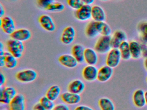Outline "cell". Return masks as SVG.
Segmentation results:
<instances>
[{
  "instance_id": "1",
  "label": "cell",
  "mask_w": 147,
  "mask_h": 110,
  "mask_svg": "<svg viewBox=\"0 0 147 110\" xmlns=\"http://www.w3.org/2000/svg\"><path fill=\"white\" fill-rule=\"evenodd\" d=\"M7 47L8 51L17 59L22 57L25 48L23 42L11 38L7 42Z\"/></svg>"
},
{
  "instance_id": "2",
  "label": "cell",
  "mask_w": 147,
  "mask_h": 110,
  "mask_svg": "<svg viewBox=\"0 0 147 110\" xmlns=\"http://www.w3.org/2000/svg\"><path fill=\"white\" fill-rule=\"evenodd\" d=\"M112 48L111 37L110 36L100 37L96 41L94 47L95 50L101 54L108 53Z\"/></svg>"
},
{
  "instance_id": "3",
  "label": "cell",
  "mask_w": 147,
  "mask_h": 110,
  "mask_svg": "<svg viewBox=\"0 0 147 110\" xmlns=\"http://www.w3.org/2000/svg\"><path fill=\"white\" fill-rule=\"evenodd\" d=\"M38 74L31 69L24 70L19 71L16 75L17 80L23 83H30L34 81L37 77Z\"/></svg>"
},
{
  "instance_id": "4",
  "label": "cell",
  "mask_w": 147,
  "mask_h": 110,
  "mask_svg": "<svg viewBox=\"0 0 147 110\" xmlns=\"http://www.w3.org/2000/svg\"><path fill=\"white\" fill-rule=\"evenodd\" d=\"M121 59L122 57L119 50L118 48H112L107 53L106 64V65L114 68L119 65Z\"/></svg>"
},
{
  "instance_id": "5",
  "label": "cell",
  "mask_w": 147,
  "mask_h": 110,
  "mask_svg": "<svg viewBox=\"0 0 147 110\" xmlns=\"http://www.w3.org/2000/svg\"><path fill=\"white\" fill-rule=\"evenodd\" d=\"M0 26L5 33L9 35H11L14 32L16 28L14 20L9 16L1 18Z\"/></svg>"
},
{
  "instance_id": "6",
  "label": "cell",
  "mask_w": 147,
  "mask_h": 110,
  "mask_svg": "<svg viewBox=\"0 0 147 110\" xmlns=\"http://www.w3.org/2000/svg\"><path fill=\"white\" fill-rule=\"evenodd\" d=\"M98 69L95 65H88L82 71V77L88 82H93L97 80Z\"/></svg>"
},
{
  "instance_id": "7",
  "label": "cell",
  "mask_w": 147,
  "mask_h": 110,
  "mask_svg": "<svg viewBox=\"0 0 147 110\" xmlns=\"http://www.w3.org/2000/svg\"><path fill=\"white\" fill-rule=\"evenodd\" d=\"M92 7L91 5L83 4L75 13V17L78 20L86 21L92 18Z\"/></svg>"
},
{
  "instance_id": "8",
  "label": "cell",
  "mask_w": 147,
  "mask_h": 110,
  "mask_svg": "<svg viewBox=\"0 0 147 110\" xmlns=\"http://www.w3.org/2000/svg\"><path fill=\"white\" fill-rule=\"evenodd\" d=\"M113 74V68L107 65H104L98 69L97 80L100 82H106L111 79Z\"/></svg>"
},
{
  "instance_id": "9",
  "label": "cell",
  "mask_w": 147,
  "mask_h": 110,
  "mask_svg": "<svg viewBox=\"0 0 147 110\" xmlns=\"http://www.w3.org/2000/svg\"><path fill=\"white\" fill-rule=\"evenodd\" d=\"M75 36L76 31L74 28L72 26L67 27L63 31L61 40L63 44L68 45L74 42Z\"/></svg>"
},
{
  "instance_id": "10",
  "label": "cell",
  "mask_w": 147,
  "mask_h": 110,
  "mask_svg": "<svg viewBox=\"0 0 147 110\" xmlns=\"http://www.w3.org/2000/svg\"><path fill=\"white\" fill-rule=\"evenodd\" d=\"M38 22L41 27L47 32H53L55 30V24L53 19L48 15H41L38 18Z\"/></svg>"
},
{
  "instance_id": "11",
  "label": "cell",
  "mask_w": 147,
  "mask_h": 110,
  "mask_svg": "<svg viewBox=\"0 0 147 110\" xmlns=\"http://www.w3.org/2000/svg\"><path fill=\"white\" fill-rule=\"evenodd\" d=\"M11 38L21 42H24L29 40L32 36L30 31L26 28H20L15 30L10 35Z\"/></svg>"
},
{
  "instance_id": "12",
  "label": "cell",
  "mask_w": 147,
  "mask_h": 110,
  "mask_svg": "<svg viewBox=\"0 0 147 110\" xmlns=\"http://www.w3.org/2000/svg\"><path fill=\"white\" fill-rule=\"evenodd\" d=\"M9 107L11 110H25V99L23 95L18 94L11 101Z\"/></svg>"
},
{
  "instance_id": "13",
  "label": "cell",
  "mask_w": 147,
  "mask_h": 110,
  "mask_svg": "<svg viewBox=\"0 0 147 110\" xmlns=\"http://www.w3.org/2000/svg\"><path fill=\"white\" fill-rule=\"evenodd\" d=\"M59 63L63 66L69 68H74L78 65V61L73 56V55L70 54H63L59 57L58 58Z\"/></svg>"
},
{
  "instance_id": "14",
  "label": "cell",
  "mask_w": 147,
  "mask_h": 110,
  "mask_svg": "<svg viewBox=\"0 0 147 110\" xmlns=\"http://www.w3.org/2000/svg\"><path fill=\"white\" fill-rule=\"evenodd\" d=\"M84 61L88 65H96L98 61V52L94 49L86 48L84 52Z\"/></svg>"
},
{
  "instance_id": "15",
  "label": "cell",
  "mask_w": 147,
  "mask_h": 110,
  "mask_svg": "<svg viewBox=\"0 0 147 110\" xmlns=\"http://www.w3.org/2000/svg\"><path fill=\"white\" fill-rule=\"evenodd\" d=\"M62 101L65 104L69 105L78 104L81 100V97L79 94L74 93L71 92H66L61 95Z\"/></svg>"
},
{
  "instance_id": "16",
  "label": "cell",
  "mask_w": 147,
  "mask_h": 110,
  "mask_svg": "<svg viewBox=\"0 0 147 110\" xmlns=\"http://www.w3.org/2000/svg\"><path fill=\"white\" fill-rule=\"evenodd\" d=\"M132 101L135 106L138 108L144 107L146 105L145 92L142 89H138L133 93Z\"/></svg>"
},
{
  "instance_id": "17",
  "label": "cell",
  "mask_w": 147,
  "mask_h": 110,
  "mask_svg": "<svg viewBox=\"0 0 147 110\" xmlns=\"http://www.w3.org/2000/svg\"><path fill=\"white\" fill-rule=\"evenodd\" d=\"M126 34L122 30H117L113 33L111 37V46L112 48H118L120 44L126 40Z\"/></svg>"
},
{
  "instance_id": "18",
  "label": "cell",
  "mask_w": 147,
  "mask_h": 110,
  "mask_svg": "<svg viewBox=\"0 0 147 110\" xmlns=\"http://www.w3.org/2000/svg\"><path fill=\"white\" fill-rule=\"evenodd\" d=\"M85 87L86 85L82 80L76 79L69 83L68 87V90L71 93L80 95L84 91Z\"/></svg>"
},
{
  "instance_id": "19",
  "label": "cell",
  "mask_w": 147,
  "mask_h": 110,
  "mask_svg": "<svg viewBox=\"0 0 147 110\" xmlns=\"http://www.w3.org/2000/svg\"><path fill=\"white\" fill-rule=\"evenodd\" d=\"M129 43L131 58L139 59L142 56V45L136 40H131Z\"/></svg>"
},
{
  "instance_id": "20",
  "label": "cell",
  "mask_w": 147,
  "mask_h": 110,
  "mask_svg": "<svg viewBox=\"0 0 147 110\" xmlns=\"http://www.w3.org/2000/svg\"><path fill=\"white\" fill-rule=\"evenodd\" d=\"M92 18L95 21H105L106 15L103 8L98 5L92 7Z\"/></svg>"
},
{
  "instance_id": "21",
  "label": "cell",
  "mask_w": 147,
  "mask_h": 110,
  "mask_svg": "<svg viewBox=\"0 0 147 110\" xmlns=\"http://www.w3.org/2000/svg\"><path fill=\"white\" fill-rule=\"evenodd\" d=\"M85 49L83 46L76 44L73 46L71 50V53L73 56L80 63L84 61V52Z\"/></svg>"
},
{
  "instance_id": "22",
  "label": "cell",
  "mask_w": 147,
  "mask_h": 110,
  "mask_svg": "<svg viewBox=\"0 0 147 110\" xmlns=\"http://www.w3.org/2000/svg\"><path fill=\"white\" fill-rule=\"evenodd\" d=\"M95 26L99 34L101 36H110L111 29L108 24L104 21H95Z\"/></svg>"
},
{
  "instance_id": "23",
  "label": "cell",
  "mask_w": 147,
  "mask_h": 110,
  "mask_svg": "<svg viewBox=\"0 0 147 110\" xmlns=\"http://www.w3.org/2000/svg\"><path fill=\"white\" fill-rule=\"evenodd\" d=\"M4 56L5 60V67L10 69H14L17 67L18 64V59L9 52H5Z\"/></svg>"
},
{
  "instance_id": "24",
  "label": "cell",
  "mask_w": 147,
  "mask_h": 110,
  "mask_svg": "<svg viewBox=\"0 0 147 110\" xmlns=\"http://www.w3.org/2000/svg\"><path fill=\"white\" fill-rule=\"evenodd\" d=\"M118 49L120 51L122 59L123 60L126 61L131 58L130 51L129 43L128 41L125 40L122 42Z\"/></svg>"
},
{
  "instance_id": "25",
  "label": "cell",
  "mask_w": 147,
  "mask_h": 110,
  "mask_svg": "<svg viewBox=\"0 0 147 110\" xmlns=\"http://www.w3.org/2000/svg\"><path fill=\"white\" fill-rule=\"evenodd\" d=\"M61 93V89L58 85H54L51 86L47 90L46 95L49 99L53 101L57 100Z\"/></svg>"
},
{
  "instance_id": "26",
  "label": "cell",
  "mask_w": 147,
  "mask_h": 110,
  "mask_svg": "<svg viewBox=\"0 0 147 110\" xmlns=\"http://www.w3.org/2000/svg\"><path fill=\"white\" fill-rule=\"evenodd\" d=\"M98 105L100 110H115V105L112 101L107 97H103L99 100Z\"/></svg>"
},
{
  "instance_id": "27",
  "label": "cell",
  "mask_w": 147,
  "mask_h": 110,
  "mask_svg": "<svg viewBox=\"0 0 147 110\" xmlns=\"http://www.w3.org/2000/svg\"><path fill=\"white\" fill-rule=\"evenodd\" d=\"M86 34L88 38H93L99 34L95 26V21H92L86 27Z\"/></svg>"
},
{
  "instance_id": "28",
  "label": "cell",
  "mask_w": 147,
  "mask_h": 110,
  "mask_svg": "<svg viewBox=\"0 0 147 110\" xmlns=\"http://www.w3.org/2000/svg\"><path fill=\"white\" fill-rule=\"evenodd\" d=\"M64 8L65 6L63 3L55 1L51 4L45 10L51 12H59L63 11Z\"/></svg>"
},
{
  "instance_id": "29",
  "label": "cell",
  "mask_w": 147,
  "mask_h": 110,
  "mask_svg": "<svg viewBox=\"0 0 147 110\" xmlns=\"http://www.w3.org/2000/svg\"><path fill=\"white\" fill-rule=\"evenodd\" d=\"M39 103L47 110H53L55 106L54 101L50 99L46 96L41 98Z\"/></svg>"
},
{
  "instance_id": "30",
  "label": "cell",
  "mask_w": 147,
  "mask_h": 110,
  "mask_svg": "<svg viewBox=\"0 0 147 110\" xmlns=\"http://www.w3.org/2000/svg\"><path fill=\"white\" fill-rule=\"evenodd\" d=\"M68 5L71 8L77 10L83 6L81 0H67Z\"/></svg>"
},
{
  "instance_id": "31",
  "label": "cell",
  "mask_w": 147,
  "mask_h": 110,
  "mask_svg": "<svg viewBox=\"0 0 147 110\" xmlns=\"http://www.w3.org/2000/svg\"><path fill=\"white\" fill-rule=\"evenodd\" d=\"M0 102L5 105H9L11 99L5 93L3 88L0 89Z\"/></svg>"
},
{
  "instance_id": "32",
  "label": "cell",
  "mask_w": 147,
  "mask_h": 110,
  "mask_svg": "<svg viewBox=\"0 0 147 110\" xmlns=\"http://www.w3.org/2000/svg\"><path fill=\"white\" fill-rule=\"evenodd\" d=\"M3 89H4V91L6 94L7 95L11 100L18 94L17 90L13 87H6L3 88Z\"/></svg>"
},
{
  "instance_id": "33",
  "label": "cell",
  "mask_w": 147,
  "mask_h": 110,
  "mask_svg": "<svg viewBox=\"0 0 147 110\" xmlns=\"http://www.w3.org/2000/svg\"><path fill=\"white\" fill-rule=\"evenodd\" d=\"M55 1V0H37V3L39 7L45 10L51 4Z\"/></svg>"
},
{
  "instance_id": "34",
  "label": "cell",
  "mask_w": 147,
  "mask_h": 110,
  "mask_svg": "<svg viewBox=\"0 0 147 110\" xmlns=\"http://www.w3.org/2000/svg\"><path fill=\"white\" fill-rule=\"evenodd\" d=\"M137 28L140 34L147 33V21L140 22L138 25Z\"/></svg>"
},
{
  "instance_id": "35",
  "label": "cell",
  "mask_w": 147,
  "mask_h": 110,
  "mask_svg": "<svg viewBox=\"0 0 147 110\" xmlns=\"http://www.w3.org/2000/svg\"><path fill=\"white\" fill-rule=\"evenodd\" d=\"M53 110H69V108L66 104H60L55 106Z\"/></svg>"
},
{
  "instance_id": "36",
  "label": "cell",
  "mask_w": 147,
  "mask_h": 110,
  "mask_svg": "<svg viewBox=\"0 0 147 110\" xmlns=\"http://www.w3.org/2000/svg\"><path fill=\"white\" fill-rule=\"evenodd\" d=\"M74 110H94V109L88 106L81 105L76 107Z\"/></svg>"
},
{
  "instance_id": "37",
  "label": "cell",
  "mask_w": 147,
  "mask_h": 110,
  "mask_svg": "<svg viewBox=\"0 0 147 110\" xmlns=\"http://www.w3.org/2000/svg\"><path fill=\"white\" fill-rule=\"evenodd\" d=\"M32 110H47L41 105L40 103H37L34 105Z\"/></svg>"
},
{
  "instance_id": "38",
  "label": "cell",
  "mask_w": 147,
  "mask_h": 110,
  "mask_svg": "<svg viewBox=\"0 0 147 110\" xmlns=\"http://www.w3.org/2000/svg\"><path fill=\"white\" fill-rule=\"evenodd\" d=\"M6 82V77L2 73H1L0 74V86L2 87Z\"/></svg>"
},
{
  "instance_id": "39",
  "label": "cell",
  "mask_w": 147,
  "mask_h": 110,
  "mask_svg": "<svg viewBox=\"0 0 147 110\" xmlns=\"http://www.w3.org/2000/svg\"><path fill=\"white\" fill-rule=\"evenodd\" d=\"M140 36L141 40L144 43L147 44V33L141 34H140Z\"/></svg>"
},
{
  "instance_id": "40",
  "label": "cell",
  "mask_w": 147,
  "mask_h": 110,
  "mask_svg": "<svg viewBox=\"0 0 147 110\" xmlns=\"http://www.w3.org/2000/svg\"><path fill=\"white\" fill-rule=\"evenodd\" d=\"M0 10H1L0 17H1V18H2V17H4V15H5V10L4 7H3V5H2L1 3L0 4Z\"/></svg>"
},
{
  "instance_id": "41",
  "label": "cell",
  "mask_w": 147,
  "mask_h": 110,
  "mask_svg": "<svg viewBox=\"0 0 147 110\" xmlns=\"http://www.w3.org/2000/svg\"><path fill=\"white\" fill-rule=\"evenodd\" d=\"M83 4L86 5H91L93 3L95 0H81Z\"/></svg>"
},
{
  "instance_id": "42",
  "label": "cell",
  "mask_w": 147,
  "mask_h": 110,
  "mask_svg": "<svg viewBox=\"0 0 147 110\" xmlns=\"http://www.w3.org/2000/svg\"><path fill=\"white\" fill-rule=\"evenodd\" d=\"M0 66L1 67L5 66V60L4 56H0Z\"/></svg>"
},
{
  "instance_id": "43",
  "label": "cell",
  "mask_w": 147,
  "mask_h": 110,
  "mask_svg": "<svg viewBox=\"0 0 147 110\" xmlns=\"http://www.w3.org/2000/svg\"><path fill=\"white\" fill-rule=\"evenodd\" d=\"M142 56L145 57V58L147 57V46H142Z\"/></svg>"
},
{
  "instance_id": "44",
  "label": "cell",
  "mask_w": 147,
  "mask_h": 110,
  "mask_svg": "<svg viewBox=\"0 0 147 110\" xmlns=\"http://www.w3.org/2000/svg\"><path fill=\"white\" fill-rule=\"evenodd\" d=\"M144 68L145 70L147 71V57L145 58L144 61Z\"/></svg>"
},
{
  "instance_id": "45",
  "label": "cell",
  "mask_w": 147,
  "mask_h": 110,
  "mask_svg": "<svg viewBox=\"0 0 147 110\" xmlns=\"http://www.w3.org/2000/svg\"><path fill=\"white\" fill-rule=\"evenodd\" d=\"M0 50H4V44L1 42L0 43Z\"/></svg>"
},
{
  "instance_id": "46",
  "label": "cell",
  "mask_w": 147,
  "mask_h": 110,
  "mask_svg": "<svg viewBox=\"0 0 147 110\" xmlns=\"http://www.w3.org/2000/svg\"><path fill=\"white\" fill-rule=\"evenodd\" d=\"M145 98L146 105H147V90L145 92Z\"/></svg>"
},
{
  "instance_id": "47",
  "label": "cell",
  "mask_w": 147,
  "mask_h": 110,
  "mask_svg": "<svg viewBox=\"0 0 147 110\" xmlns=\"http://www.w3.org/2000/svg\"><path fill=\"white\" fill-rule=\"evenodd\" d=\"M101 1H108V0H100Z\"/></svg>"
},
{
  "instance_id": "48",
  "label": "cell",
  "mask_w": 147,
  "mask_h": 110,
  "mask_svg": "<svg viewBox=\"0 0 147 110\" xmlns=\"http://www.w3.org/2000/svg\"><path fill=\"white\" fill-rule=\"evenodd\" d=\"M10 110V109H4V110Z\"/></svg>"
},
{
  "instance_id": "49",
  "label": "cell",
  "mask_w": 147,
  "mask_h": 110,
  "mask_svg": "<svg viewBox=\"0 0 147 110\" xmlns=\"http://www.w3.org/2000/svg\"><path fill=\"white\" fill-rule=\"evenodd\" d=\"M146 82H147V77H146Z\"/></svg>"
},
{
  "instance_id": "50",
  "label": "cell",
  "mask_w": 147,
  "mask_h": 110,
  "mask_svg": "<svg viewBox=\"0 0 147 110\" xmlns=\"http://www.w3.org/2000/svg\"></svg>"
}]
</instances>
